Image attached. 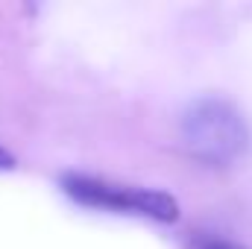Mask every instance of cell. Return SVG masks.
<instances>
[{
  "label": "cell",
  "instance_id": "3957f363",
  "mask_svg": "<svg viewBox=\"0 0 252 249\" xmlns=\"http://www.w3.org/2000/svg\"><path fill=\"white\" fill-rule=\"evenodd\" d=\"M199 249H247V247H241V244H232V241H217V238H211V241L199 244Z\"/></svg>",
  "mask_w": 252,
  "mask_h": 249
},
{
  "label": "cell",
  "instance_id": "6da1fadb",
  "mask_svg": "<svg viewBox=\"0 0 252 249\" xmlns=\"http://www.w3.org/2000/svg\"><path fill=\"white\" fill-rule=\"evenodd\" d=\"M182 141L196 161L223 167L250 150V126L235 103L223 97H199L182 115Z\"/></svg>",
  "mask_w": 252,
  "mask_h": 249
},
{
  "label": "cell",
  "instance_id": "7a4b0ae2",
  "mask_svg": "<svg viewBox=\"0 0 252 249\" xmlns=\"http://www.w3.org/2000/svg\"><path fill=\"white\" fill-rule=\"evenodd\" d=\"M62 190L91 208H109L118 214H138L158 223H176L179 220V202L167 190L141 185H121L112 179H97L85 173H67L62 176Z\"/></svg>",
  "mask_w": 252,
  "mask_h": 249
},
{
  "label": "cell",
  "instance_id": "277c9868",
  "mask_svg": "<svg viewBox=\"0 0 252 249\" xmlns=\"http://www.w3.org/2000/svg\"><path fill=\"white\" fill-rule=\"evenodd\" d=\"M12 167H15V156L6 147H0V170H12Z\"/></svg>",
  "mask_w": 252,
  "mask_h": 249
}]
</instances>
